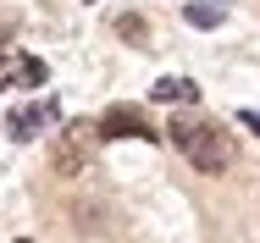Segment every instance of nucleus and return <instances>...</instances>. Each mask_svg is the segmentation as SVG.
I'll return each mask as SVG.
<instances>
[{
    "mask_svg": "<svg viewBox=\"0 0 260 243\" xmlns=\"http://www.w3.org/2000/svg\"><path fill=\"white\" fill-rule=\"evenodd\" d=\"M166 138L183 149L200 171H221V166H233V138H227L216 122H200V116H172Z\"/></svg>",
    "mask_w": 260,
    "mask_h": 243,
    "instance_id": "nucleus-1",
    "label": "nucleus"
},
{
    "mask_svg": "<svg viewBox=\"0 0 260 243\" xmlns=\"http://www.w3.org/2000/svg\"><path fill=\"white\" fill-rule=\"evenodd\" d=\"M94 138H160V133L150 127V116L139 105H111L100 116V127H94Z\"/></svg>",
    "mask_w": 260,
    "mask_h": 243,
    "instance_id": "nucleus-2",
    "label": "nucleus"
},
{
    "mask_svg": "<svg viewBox=\"0 0 260 243\" xmlns=\"http://www.w3.org/2000/svg\"><path fill=\"white\" fill-rule=\"evenodd\" d=\"M39 83H45V61L22 50H0V89H39Z\"/></svg>",
    "mask_w": 260,
    "mask_h": 243,
    "instance_id": "nucleus-3",
    "label": "nucleus"
},
{
    "mask_svg": "<svg viewBox=\"0 0 260 243\" xmlns=\"http://www.w3.org/2000/svg\"><path fill=\"white\" fill-rule=\"evenodd\" d=\"M61 122V111H55V99H39V105H17L11 111V138H39L45 127Z\"/></svg>",
    "mask_w": 260,
    "mask_h": 243,
    "instance_id": "nucleus-4",
    "label": "nucleus"
},
{
    "mask_svg": "<svg viewBox=\"0 0 260 243\" xmlns=\"http://www.w3.org/2000/svg\"><path fill=\"white\" fill-rule=\"evenodd\" d=\"M89 138H94V127H89V122L67 127V133H61V149H55V166H61V171H78V166H83V149H89Z\"/></svg>",
    "mask_w": 260,
    "mask_h": 243,
    "instance_id": "nucleus-5",
    "label": "nucleus"
},
{
    "mask_svg": "<svg viewBox=\"0 0 260 243\" xmlns=\"http://www.w3.org/2000/svg\"><path fill=\"white\" fill-rule=\"evenodd\" d=\"M150 94H155L160 105H194V99H200V89H194V78H160Z\"/></svg>",
    "mask_w": 260,
    "mask_h": 243,
    "instance_id": "nucleus-6",
    "label": "nucleus"
},
{
    "mask_svg": "<svg viewBox=\"0 0 260 243\" xmlns=\"http://www.w3.org/2000/svg\"><path fill=\"white\" fill-rule=\"evenodd\" d=\"M183 17H188L194 28H216V22L227 17V6H221V0H194V6H183Z\"/></svg>",
    "mask_w": 260,
    "mask_h": 243,
    "instance_id": "nucleus-7",
    "label": "nucleus"
},
{
    "mask_svg": "<svg viewBox=\"0 0 260 243\" xmlns=\"http://www.w3.org/2000/svg\"><path fill=\"white\" fill-rule=\"evenodd\" d=\"M116 28H122V33H127V39H144V33H150V28H144V17H122V22H116Z\"/></svg>",
    "mask_w": 260,
    "mask_h": 243,
    "instance_id": "nucleus-8",
    "label": "nucleus"
},
{
    "mask_svg": "<svg viewBox=\"0 0 260 243\" xmlns=\"http://www.w3.org/2000/svg\"><path fill=\"white\" fill-rule=\"evenodd\" d=\"M238 122H244V127H249V133L260 138V111H238Z\"/></svg>",
    "mask_w": 260,
    "mask_h": 243,
    "instance_id": "nucleus-9",
    "label": "nucleus"
},
{
    "mask_svg": "<svg viewBox=\"0 0 260 243\" xmlns=\"http://www.w3.org/2000/svg\"><path fill=\"white\" fill-rule=\"evenodd\" d=\"M11 28H17V22H11V17H0V39H6V33H11Z\"/></svg>",
    "mask_w": 260,
    "mask_h": 243,
    "instance_id": "nucleus-10",
    "label": "nucleus"
}]
</instances>
